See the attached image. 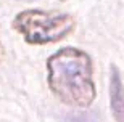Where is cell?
Instances as JSON below:
<instances>
[{
    "mask_svg": "<svg viewBox=\"0 0 124 122\" xmlns=\"http://www.w3.org/2000/svg\"><path fill=\"white\" fill-rule=\"evenodd\" d=\"M47 82L61 103L89 108L97 96L92 59L85 51L64 47L47 59Z\"/></svg>",
    "mask_w": 124,
    "mask_h": 122,
    "instance_id": "cell-1",
    "label": "cell"
},
{
    "mask_svg": "<svg viewBox=\"0 0 124 122\" xmlns=\"http://www.w3.org/2000/svg\"><path fill=\"white\" fill-rule=\"evenodd\" d=\"M13 26L28 43L45 45L69 36L74 31L76 23L71 14L42 10H24L16 14Z\"/></svg>",
    "mask_w": 124,
    "mask_h": 122,
    "instance_id": "cell-2",
    "label": "cell"
},
{
    "mask_svg": "<svg viewBox=\"0 0 124 122\" xmlns=\"http://www.w3.org/2000/svg\"><path fill=\"white\" fill-rule=\"evenodd\" d=\"M110 108L116 122H124V87L116 66L111 68L110 77Z\"/></svg>",
    "mask_w": 124,
    "mask_h": 122,
    "instance_id": "cell-3",
    "label": "cell"
},
{
    "mask_svg": "<svg viewBox=\"0 0 124 122\" xmlns=\"http://www.w3.org/2000/svg\"><path fill=\"white\" fill-rule=\"evenodd\" d=\"M3 56H5V50H3V45H2V42H0V61L3 59Z\"/></svg>",
    "mask_w": 124,
    "mask_h": 122,
    "instance_id": "cell-4",
    "label": "cell"
},
{
    "mask_svg": "<svg viewBox=\"0 0 124 122\" xmlns=\"http://www.w3.org/2000/svg\"><path fill=\"white\" fill-rule=\"evenodd\" d=\"M28 2H29V0H28Z\"/></svg>",
    "mask_w": 124,
    "mask_h": 122,
    "instance_id": "cell-5",
    "label": "cell"
}]
</instances>
